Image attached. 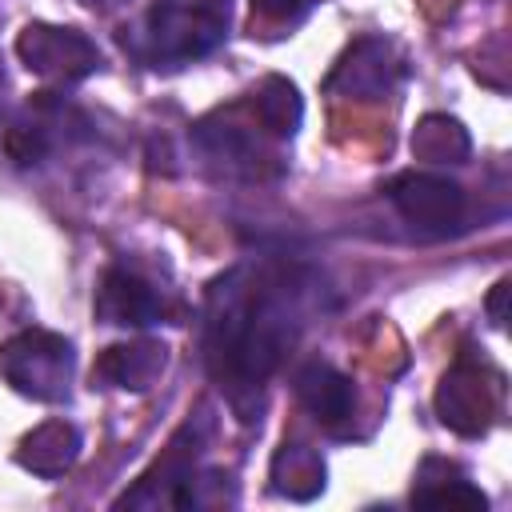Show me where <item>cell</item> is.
<instances>
[{
    "instance_id": "obj_12",
    "label": "cell",
    "mask_w": 512,
    "mask_h": 512,
    "mask_svg": "<svg viewBox=\"0 0 512 512\" xmlns=\"http://www.w3.org/2000/svg\"><path fill=\"white\" fill-rule=\"evenodd\" d=\"M412 504H432V508H488V496L448 460L428 456L420 464V476L412 484Z\"/></svg>"
},
{
    "instance_id": "obj_7",
    "label": "cell",
    "mask_w": 512,
    "mask_h": 512,
    "mask_svg": "<svg viewBox=\"0 0 512 512\" xmlns=\"http://www.w3.org/2000/svg\"><path fill=\"white\" fill-rule=\"evenodd\" d=\"M168 364V348L160 340H124L100 352L92 380L108 388H128V392H148Z\"/></svg>"
},
{
    "instance_id": "obj_5",
    "label": "cell",
    "mask_w": 512,
    "mask_h": 512,
    "mask_svg": "<svg viewBox=\"0 0 512 512\" xmlns=\"http://www.w3.org/2000/svg\"><path fill=\"white\" fill-rule=\"evenodd\" d=\"M16 56L28 72H36L40 80H56V84L84 80L100 68V48L84 32L60 28V24H28L16 36Z\"/></svg>"
},
{
    "instance_id": "obj_8",
    "label": "cell",
    "mask_w": 512,
    "mask_h": 512,
    "mask_svg": "<svg viewBox=\"0 0 512 512\" xmlns=\"http://www.w3.org/2000/svg\"><path fill=\"white\" fill-rule=\"evenodd\" d=\"M96 316L104 324L144 328V324L160 320V296L140 276H132L124 268H108L96 288Z\"/></svg>"
},
{
    "instance_id": "obj_10",
    "label": "cell",
    "mask_w": 512,
    "mask_h": 512,
    "mask_svg": "<svg viewBox=\"0 0 512 512\" xmlns=\"http://www.w3.org/2000/svg\"><path fill=\"white\" fill-rule=\"evenodd\" d=\"M76 456H80V432L68 420H44L16 448V464L36 472V476H44V480L64 476L76 464Z\"/></svg>"
},
{
    "instance_id": "obj_3",
    "label": "cell",
    "mask_w": 512,
    "mask_h": 512,
    "mask_svg": "<svg viewBox=\"0 0 512 512\" xmlns=\"http://www.w3.org/2000/svg\"><path fill=\"white\" fill-rule=\"evenodd\" d=\"M224 28H228V0H192V4L156 0L148 12L152 60H196L220 44Z\"/></svg>"
},
{
    "instance_id": "obj_16",
    "label": "cell",
    "mask_w": 512,
    "mask_h": 512,
    "mask_svg": "<svg viewBox=\"0 0 512 512\" xmlns=\"http://www.w3.org/2000/svg\"><path fill=\"white\" fill-rule=\"evenodd\" d=\"M316 0H252V8L260 12V16H268V20H300L308 8H312Z\"/></svg>"
},
{
    "instance_id": "obj_11",
    "label": "cell",
    "mask_w": 512,
    "mask_h": 512,
    "mask_svg": "<svg viewBox=\"0 0 512 512\" xmlns=\"http://www.w3.org/2000/svg\"><path fill=\"white\" fill-rule=\"evenodd\" d=\"M388 72H392L388 68V44L384 40H360L328 76V92L372 100L388 88Z\"/></svg>"
},
{
    "instance_id": "obj_9",
    "label": "cell",
    "mask_w": 512,
    "mask_h": 512,
    "mask_svg": "<svg viewBox=\"0 0 512 512\" xmlns=\"http://www.w3.org/2000/svg\"><path fill=\"white\" fill-rule=\"evenodd\" d=\"M296 400L308 408V416H316L328 428H336L340 420H348L352 416V404H356L348 376L336 372L324 360H312V364H304L296 372Z\"/></svg>"
},
{
    "instance_id": "obj_15",
    "label": "cell",
    "mask_w": 512,
    "mask_h": 512,
    "mask_svg": "<svg viewBox=\"0 0 512 512\" xmlns=\"http://www.w3.org/2000/svg\"><path fill=\"white\" fill-rule=\"evenodd\" d=\"M252 108H256V120L260 128H268L272 136H292L304 120V104H300V92L292 80L284 76H268L256 96H252Z\"/></svg>"
},
{
    "instance_id": "obj_2",
    "label": "cell",
    "mask_w": 512,
    "mask_h": 512,
    "mask_svg": "<svg viewBox=\"0 0 512 512\" xmlns=\"http://www.w3.org/2000/svg\"><path fill=\"white\" fill-rule=\"evenodd\" d=\"M0 376L20 396L56 404L72 384V344L48 328H24L0 344Z\"/></svg>"
},
{
    "instance_id": "obj_14",
    "label": "cell",
    "mask_w": 512,
    "mask_h": 512,
    "mask_svg": "<svg viewBox=\"0 0 512 512\" xmlns=\"http://www.w3.org/2000/svg\"><path fill=\"white\" fill-rule=\"evenodd\" d=\"M272 488L288 500H312L324 492V460L308 444H280L272 456Z\"/></svg>"
},
{
    "instance_id": "obj_18",
    "label": "cell",
    "mask_w": 512,
    "mask_h": 512,
    "mask_svg": "<svg viewBox=\"0 0 512 512\" xmlns=\"http://www.w3.org/2000/svg\"><path fill=\"white\" fill-rule=\"evenodd\" d=\"M88 4H112V0H88Z\"/></svg>"
},
{
    "instance_id": "obj_6",
    "label": "cell",
    "mask_w": 512,
    "mask_h": 512,
    "mask_svg": "<svg viewBox=\"0 0 512 512\" xmlns=\"http://www.w3.org/2000/svg\"><path fill=\"white\" fill-rule=\"evenodd\" d=\"M396 212L424 236H444L464 216V192L440 172H400L388 188Z\"/></svg>"
},
{
    "instance_id": "obj_13",
    "label": "cell",
    "mask_w": 512,
    "mask_h": 512,
    "mask_svg": "<svg viewBox=\"0 0 512 512\" xmlns=\"http://www.w3.org/2000/svg\"><path fill=\"white\" fill-rule=\"evenodd\" d=\"M472 152V136L456 116L428 112L412 128V156L424 164H464Z\"/></svg>"
},
{
    "instance_id": "obj_17",
    "label": "cell",
    "mask_w": 512,
    "mask_h": 512,
    "mask_svg": "<svg viewBox=\"0 0 512 512\" xmlns=\"http://www.w3.org/2000/svg\"><path fill=\"white\" fill-rule=\"evenodd\" d=\"M508 292H512V284L508 280H496L492 284V292H488V316H492V324H508V312H504V300H508Z\"/></svg>"
},
{
    "instance_id": "obj_1",
    "label": "cell",
    "mask_w": 512,
    "mask_h": 512,
    "mask_svg": "<svg viewBox=\"0 0 512 512\" xmlns=\"http://www.w3.org/2000/svg\"><path fill=\"white\" fill-rule=\"evenodd\" d=\"M208 368L228 388L232 408L244 416V396H260V384L280 364L288 344V284L252 276L236 284V272L212 288L208 312Z\"/></svg>"
},
{
    "instance_id": "obj_19",
    "label": "cell",
    "mask_w": 512,
    "mask_h": 512,
    "mask_svg": "<svg viewBox=\"0 0 512 512\" xmlns=\"http://www.w3.org/2000/svg\"><path fill=\"white\" fill-rule=\"evenodd\" d=\"M0 84H4V72H0Z\"/></svg>"
},
{
    "instance_id": "obj_4",
    "label": "cell",
    "mask_w": 512,
    "mask_h": 512,
    "mask_svg": "<svg viewBox=\"0 0 512 512\" xmlns=\"http://www.w3.org/2000/svg\"><path fill=\"white\" fill-rule=\"evenodd\" d=\"M500 408V384L476 360H456L436 384V416L456 436H484Z\"/></svg>"
}]
</instances>
